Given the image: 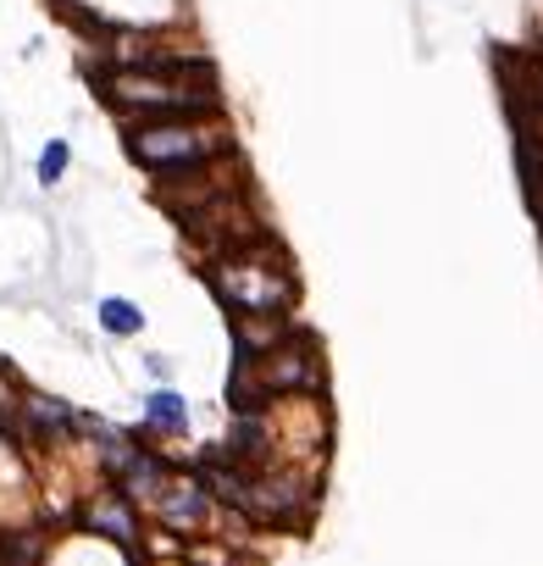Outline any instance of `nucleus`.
<instances>
[{"label":"nucleus","instance_id":"nucleus-1","mask_svg":"<svg viewBox=\"0 0 543 566\" xmlns=\"http://www.w3.org/2000/svg\"><path fill=\"white\" fill-rule=\"evenodd\" d=\"M211 290L233 306V311H288L294 300H300V283H294L288 272V256L267 240H250L238 245L228 256H217L211 267Z\"/></svg>","mask_w":543,"mask_h":566},{"label":"nucleus","instance_id":"nucleus-2","mask_svg":"<svg viewBox=\"0 0 543 566\" xmlns=\"http://www.w3.org/2000/svg\"><path fill=\"white\" fill-rule=\"evenodd\" d=\"M128 156L151 172H178V167H201L211 156H233V133L217 117H144L128 123Z\"/></svg>","mask_w":543,"mask_h":566},{"label":"nucleus","instance_id":"nucleus-3","mask_svg":"<svg viewBox=\"0 0 543 566\" xmlns=\"http://www.w3.org/2000/svg\"><path fill=\"white\" fill-rule=\"evenodd\" d=\"M101 101L122 123H144V117H217L222 112L217 89H194V83L151 73V67H112V73H101Z\"/></svg>","mask_w":543,"mask_h":566},{"label":"nucleus","instance_id":"nucleus-4","mask_svg":"<svg viewBox=\"0 0 543 566\" xmlns=\"http://www.w3.org/2000/svg\"><path fill=\"white\" fill-rule=\"evenodd\" d=\"M228 334H233V356L256 361V356H267L272 345H283L294 334V322H288V311H233Z\"/></svg>","mask_w":543,"mask_h":566},{"label":"nucleus","instance_id":"nucleus-5","mask_svg":"<svg viewBox=\"0 0 543 566\" xmlns=\"http://www.w3.org/2000/svg\"><path fill=\"white\" fill-rule=\"evenodd\" d=\"M156 511H161V523H167V528L201 533V528L211 523V489H206L201 478H172V484L161 489Z\"/></svg>","mask_w":543,"mask_h":566},{"label":"nucleus","instance_id":"nucleus-6","mask_svg":"<svg viewBox=\"0 0 543 566\" xmlns=\"http://www.w3.org/2000/svg\"><path fill=\"white\" fill-rule=\"evenodd\" d=\"M83 523H89L94 533L117 539V544H133V539H139V523H133V500H128V494H94V500L83 505Z\"/></svg>","mask_w":543,"mask_h":566},{"label":"nucleus","instance_id":"nucleus-7","mask_svg":"<svg viewBox=\"0 0 543 566\" xmlns=\"http://www.w3.org/2000/svg\"><path fill=\"white\" fill-rule=\"evenodd\" d=\"M144 416H151V428H161V434H183L189 428V406L172 389H156L151 400H144Z\"/></svg>","mask_w":543,"mask_h":566},{"label":"nucleus","instance_id":"nucleus-8","mask_svg":"<svg viewBox=\"0 0 543 566\" xmlns=\"http://www.w3.org/2000/svg\"><path fill=\"white\" fill-rule=\"evenodd\" d=\"M23 416L34 422V428H51V434L78 428V411H67L62 400H44V395H23Z\"/></svg>","mask_w":543,"mask_h":566},{"label":"nucleus","instance_id":"nucleus-9","mask_svg":"<svg viewBox=\"0 0 543 566\" xmlns=\"http://www.w3.org/2000/svg\"><path fill=\"white\" fill-rule=\"evenodd\" d=\"M94 317H101V327H106V334H117V339H128V334H139V327H144V311L133 306V300H101V311H94Z\"/></svg>","mask_w":543,"mask_h":566},{"label":"nucleus","instance_id":"nucleus-10","mask_svg":"<svg viewBox=\"0 0 543 566\" xmlns=\"http://www.w3.org/2000/svg\"><path fill=\"white\" fill-rule=\"evenodd\" d=\"M39 550H44L39 533H7V539H0V566H34Z\"/></svg>","mask_w":543,"mask_h":566},{"label":"nucleus","instance_id":"nucleus-11","mask_svg":"<svg viewBox=\"0 0 543 566\" xmlns=\"http://www.w3.org/2000/svg\"><path fill=\"white\" fill-rule=\"evenodd\" d=\"M67 162H73V145H67V139H51V145L39 151V183H44V189H51V183H62Z\"/></svg>","mask_w":543,"mask_h":566},{"label":"nucleus","instance_id":"nucleus-12","mask_svg":"<svg viewBox=\"0 0 543 566\" xmlns=\"http://www.w3.org/2000/svg\"><path fill=\"white\" fill-rule=\"evenodd\" d=\"M183 561H189V566H256V561L228 555L222 544H189V550H183Z\"/></svg>","mask_w":543,"mask_h":566}]
</instances>
